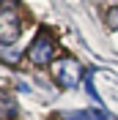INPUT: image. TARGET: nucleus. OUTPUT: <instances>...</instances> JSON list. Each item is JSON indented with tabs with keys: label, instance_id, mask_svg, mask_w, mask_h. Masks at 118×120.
<instances>
[{
	"label": "nucleus",
	"instance_id": "obj_1",
	"mask_svg": "<svg viewBox=\"0 0 118 120\" xmlns=\"http://www.w3.org/2000/svg\"><path fill=\"white\" fill-rule=\"evenodd\" d=\"M52 79L60 85V87H77V82H82V66L74 57H58L50 63Z\"/></svg>",
	"mask_w": 118,
	"mask_h": 120
},
{
	"label": "nucleus",
	"instance_id": "obj_8",
	"mask_svg": "<svg viewBox=\"0 0 118 120\" xmlns=\"http://www.w3.org/2000/svg\"><path fill=\"white\" fill-rule=\"evenodd\" d=\"M0 6H3V8H11V6H17V0H0Z\"/></svg>",
	"mask_w": 118,
	"mask_h": 120
},
{
	"label": "nucleus",
	"instance_id": "obj_7",
	"mask_svg": "<svg viewBox=\"0 0 118 120\" xmlns=\"http://www.w3.org/2000/svg\"><path fill=\"white\" fill-rule=\"evenodd\" d=\"M107 25H110L113 30H118V6L107 11Z\"/></svg>",
	"mask_w": 118,
	"mask_h": 120
},
{
	"label": "nucleus",
	"instance_id": "obj_5",
	"mask_svg": "<svg viewBox=\"0 0 118 120\" xmlns=\"http://www.w3.org/2000/svg\"><path fill=\"white\" fill-rule=\"evenodd\" d=\"M74 120H107V112H99V109H88V112H74Z\"/></svg>",
	"mask_w": 118,
	"mask_h": 120
},
{
	"label": "nucleus",
	"instance_id": "obj_6",
	"mask_svg": "<svg viewBox=\"0 0 118 120\" xmlns=\"http://www.w3.org/2000/svg\"><path fill=\"white\" fill-rule=\"evenodd\" d=\"M82 82H85V93H88L91 98H93V104H102V98H99V93H96V87H93V76H85V79H82Z\"/></svg>",
	"mask_w": 118,
	"mask_h": 120
},
{
	"label": "nucleus",
	"instance_id": "obj_4",
	"mask_svg": "<svg viewBox=\"0 0 118 120\" xmlns=\"http://www.w3.org/2000/svg\"><path fill=\"white\" fill-rule=\"evenodd\" d=\"M17 115V104H14V98H8V96H0V117H14Z\"/></svg>",
	"mask_w": 118,
	"mask_h": 120
},
{
	"label": "nucleus",
	"instance_id": "obj_3",
	"mask_svg": "<svg viewBox=\"0 0 118 120\" xmlns=\"http://www.w3.org/2000/svg\"><path fill=\"white\" fill-rule=\"evenodd\" d=\"M22 22L14 8H0V46H11L19 38Z\"/></svg>",
	"mask_w": 118,
	"mask_h": 120
},
{
	"label": "nucleus",
	"instance_id": "obj_2",
	"mask_svg": "<svg viewBox=\"0 0 118 120\" xmlns=\"http://www.w3.org/2000/svg\"><path fill=\"white\" fill-rule=\"evenodd\" d=\"M52 55H55V41L47 30H41L28 49V60L33 66H47V63H52Z\"/></svg>",
	"mask_w": 118,
	"mask_h": 120
},
{
	"label": "nucleus",
	"instance_id": "obj_9",
	"mask_svg": "<svg viewBox=\"0 0 118 120\" xmlns=\"http://www.w3.org/2000/svg\"><path fill=\"white\" fill-rule=\"evenodd\" d=\"M66 120H74V117H72V115H69V117H66Z\"/></svg>",
	"mask_w": 118,
	"mask_h": 120
}]
</instances>
